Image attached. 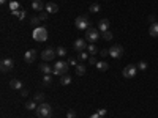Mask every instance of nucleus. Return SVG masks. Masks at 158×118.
Listing matches in <instances>:
<instances>
[{
    "label": "nucleus",
    "instance_id": "obj_39",
    "mask_svg": "<svg viewBox=\"0 0 158 118\" xmlns=\"http://www.w3.org/2000/svg\"><path fill=\"white\" fill-rule=\"evenodd\" d=\"M27 94H29V91H27V90H22V96H24V98H25V96H27Z\"/></svg>",
    "mask_w": 158,
    "mask_h": 118
},
{
    "label": "nucleus",
    "instance_id": "obj_25",
    "mask_svg": "<svg viewBox=\"0 0 158 118\" xmlns=\"http://www.w3.org/2000/svg\"><path fill=\"white\" fill-rule=\"evenodd\" d=\"M90 13H98V11L101 10V7H100V5L98 3H92V5H90Z\"/></svg>",
    "mask_w": 158,
    "mask_h": 118
},
{
    "label": "nucleus",
    "instance_id": "obj_23",
    "mask_svg": "<svg viewBox=\"0 0 158 118\" xmlns=\"http://www.w3.org/2000/svg\"><path fill=\"white\" fill-rule=\"evenodd\" d=\"M11 13H13V16H18L21 21L25 19V11H24V10H22V11H19V10H18V11H11Z\"/></svg>",
    "mask_w": 158,
    "mask_h": 118
},
{
    "label": "nucleus",
    "instance_id": "obj_38",
    "mask_svg": "<svg viewBox=\"0 0 158 118\" xmlns=\"http://www.w3.org/2000/svg\"><path fill=\"white\" fill-rule=\"evenodd\" d=\"M108 54H109V50H106V49H103V50H101V57H106Z\"/></svg>",
    "mask_w": 158,
    "mask_h": 118
},
{
    "label": "nucleus",
    "instance_id": "obj_35",
    "mask_svg": "<svg viewBox=\"0 0 158 118\" xmlns=\"http://www.w3.org/2000/svg\"><path fill=\"white\" fill-rule=\"evenodd\" d=\"M106 114H108V110H106V109H100V110H98V115H100V117H104Z\"/></svg>",
    "mask_w": 158,
    "mask_h": 118
},
{
    "label": "nucleus",
    "instance_id": "obj_33",
    "mask_svg": "<svg viewBox=\"0 0 158 118\" xmlns=\"http://www.w3.org/2000/svg\"><path fill=\"white\" fill-rule=\"evenodd\" d=\"M66 117H68V118H76V112H75V110H68Z\"/></svg>",
    "mask_w": 158,
    "mask_h": 118
},
{
    "label": "nucleus",
    "instance_id": "obj_14",
    "mask_svg": "<svg viewBox=\"0 0 158 118\" xmlns=\"http://www.w3.org/2000/svg\"><path fill=\"white\" fill-rule=\"evenodd\" d=\"M40 69H41V71L44 72V74H54V68H51L48 61H44V63L40 65Z\"/></svg>",
    "mask_w": 158,
    "mask_h": 118
},
{
    "label": "nucleus",
    "instance_id": "obj_15",
    "mask_svg": "<svg viewBox=\"0 0 158 118\" xmlns=\"http://www.w3.org/2000/svg\"><path fill=\"white\" fill-rule=\"evenodd\" d=\"M149 35L157 38L158 36V22H152L150 27H149Z\"/></svg>",
    "mask_w": 158,
    "mask_h": 118
},
{
    "label": "nucleus",
    "instance_id": "obj_4",
    "mask_svg": "<svg viewBox=\"0 0 158 118\" xmlns=\"http://www.w3.org/2000/svg\"><path fill=\"white\" fill-rule=\"evenodd\" d=\"M75 25H76L78 30H89V19L86 16H79L75 21Z\"/></svg>",
    "mask_w": 158,
    "mask_h": 118
},
{
    "label": "nucleus",
    "instance_id": "obj_8",
    "mask_svg": "<svg viewBox=\"0 0 158 118\" xmlns=\"http://www.w3.org/2000/svg\"><path fill=\"white\" fill-rule=\"evenodd\" d=\"M98 32H100V30H97V29H89V30H86V41L95 43V41H97V39L100 38Z\"/></svg>",
    "mask_w": 158,
    "mask_h": 118
},
{
    "label": "nucleus",
    "instance_id": "obj_5",
    "mask_svg": "<svg viewBox=\"0 0 158 118\" xmlns=\"http://www.w3.org/2000/svg\"><path fill=\"white\" fill-rule=\"evenodd\" d=\"M13 66H14L13 58H3L2 63H0V71L5 74V72H10L11 69H13Z\"/></svg>",
    "mask_w": 158,
    "mask_h": 118
},
{
    "label": "nucleus",
    "instance_id": "obj_11",
    "mask_svg": "<svg viewBox=\"0 0 158 118\" xmlns=\"http://www.w3.org/2000/svg\"><path fill=\"white\" fill-rule=\"evenodd\" d=\"M37 58V50L35 49H30V50H27V52L24 54V61L25 63H33Z\"/></svg>",
    "mask_w": 158,
    "mask_h": 118
},
{
    "label": "nucleus",
    "instance_id": "obj_19",
    "mask_svg": "<svg viewBox=\"0 0 158 118\" xmlns=\"http://www.w3.org/2000/svg\"><path fill=\"white\" fill-rule=\"evenodd\" d=\"M70 83H71V76L70 74L60 76V85H70Z\"/></svg>",
    "mask_w": 158,
    "mask_h": 118
},
{
    "label": "nucleus",
    "instance_id": "obj_20",
    "mask_svg": "<svg viewBox=\"0 0 158 118\" xmlns=\"http://www.w3.org/2000/svg\"><path fill=\"white\" fill-rule=\"evenodd\" d=\"M86 72H87V69H86V65L79 63V65L76 66V74H78V76H84Z\"/></svg>",
    "mask_w": 158,
    "mask_h": 118
},
{
    "label": "nucleus",
    "instance_id": "obj_34",
    "mask_svg": "<svg viewBox=\"0 0 158 118\" xmlns=\"http://www.w3.org/2000/svg\"><path fill=\"white\" fill-rule=\"evenodd\" d=\"M89 63H90V65H97L98 61H97V58H95L93 55H92V57H89Z\"/></svg>",
    "mask_w": 158,
    "mask_h": 118
},
{
    "label": "nucleus",
    "instance_id": "obj_7",
    "mask_svg": "<svg viewBox=\"0 0 158 118\" xmlns=\"http://www.w3.org/2000/svg\"><path fill=\"white\" fill-rule=\"evenodd\" d=\"M109 55H111L112 58H116V60L122 58V55H123V47L120 46V44H116V46H112V47L109 49Z\"/></svg>",
    "mask_w": 158,
    "mask_h": 118
},
{
    "label": "nucleus",
    "instance_id": "obj_42",
    "mask_svg": "<svg viewBox=\"0 0 158 118\" xmlns=\"http://www.w3.org/2000/svg\"><path fill=\"white\" fill-rule=\"evenodd\" d=\"M100 118H101V117H100Z\"/></svg>",
    "mask_w": 158,
    "mask_h": 118
},
{
    "label": "nucleus",
    "instance_id": "obj_1",
    "mask_svg": "<svg viewBox=\"0 0 158 118\" xmlns=\"http://www.w3.org/2000/svg\"><path fill=\"white\" fill-rule=\"evenodd\" d=\"M35 114H37L38 118H51L52 117V107H51L49 104H46V103H41L37 107Z\"/></svg>",
    "mask_w": 158,
    "mask_h": 118
},
{
    "label": "nucleus",
    "instance_id": "obj_3",
    "mask_svg": "<svg viewBox=\"0 0 158 118\" xmlns=\"http://www.w3.org/2000/svg\"><path fill=\"white\" fill-rule=\"evenodd\" d=\"M68 61H63V60H59V61H55V65H54V74H57V76H63L66 74V71H68Z\"/></svg>",
    "mask_w": 158,
    "mask_h": 118
},
{
    "label": "nucleus",
    "instance_id": "obj_9",
    "mask_svg": "<svg viewBox=\"0 0 158 118\" xmlns=\"http://www.w3.org/2000/svg\"><path fill=\"white\" fill-rule=\"evenodd\" d=\"M55 54H57V52H55L52 47H48V49H44L43 52H41V58H43L44 61H48V63H49L51 60H54V58H55Z\"/></svg>",
    "mask_w": 158,
    "mask_h": 118
},
{
    "label": "nucleus",
    "instance_id": "obj_22",
    "mask_svg": "<svg viewBox=\"0 0 158 118\" xmlns=\"http://www.w3.org/2000/svg\"><path fill=\"white\" fill-rule=\"evenodd\" d=\"M87 52H89L90 55H95V54L98 52V47L95 46L93 43H90V44H87Z\"/></svg>",
    "mask_w": 158,
    "mask_h": 118
},
{
    "label": "nucleus",
    "instance_id": "obj_17",
    "mask_svg": "<svg viewBox=\"0 0 158 118\" xmlns=\"http://www.w3.org/2000/svg\"><path fill=\"white\" fill-rule=\"evenodd\" d=\"M10 88L11 90H22V82L18 80V79H13V80H10Z\"/></svg>",
    "mask_w": 158,
    "mask_h": 118
},
{
    "label": "nucleus",
    "instance_id": "obj_29",
    "mask_svg": "<svg viewBox=\"0 0 158 118\" xmlns=\"http://www.w3.org/2000/svg\"><path fill=\"white\" fill-rule=\"evenodd\" d=\"M138 69H141V71H145V69H147V63H145L144 60H141L139 63H138Z\"/></svg>",
    "mask_w": 158,
    "mask_h": 118
},
{
    "label": "nucleus",
    "instance_id": "obj_12",
    "mask_svg": "<svg viewBox=\"0 0 158 118\" xmlns=\"http://www.w3.org/2000/svg\"><path fill=\"white\" fill-rule=\"evenodd\" d=\"M98 30H100L101 33L108 32V30H109V21H108V19H101V21L98 22Z\"/></svg>",
    "mask_w": 158,
    "mask_h": 118
},
{
    "label": "nucleus",
    "instance_id": "obj_40",
    "mask_svg": "<svg viewBox=\"0 0 158 118\" xmlns=\"http://www.w3.org/2000/svg\"><path fill=\"white\" fill-rule=\"evenodd\" d=\"M92 118H100V115H98V112H97V114H93V115H92Z\"/></svg>",
    "mask_w": 158,
    "mask_h": 118
},
{
    "label": "nucleus",
    "instance_id": "obj_36",
    "mask_svg": "<svg viewBox=\"0 0 158 118\" xmlns=\"http://www.w3.org/2000/svg\"><path fill=\"white\" fill-rule=\"evenodd\" d=\"M38 18L41 19V21H46V19H48V13H41V14L38 16Z\"/></svg>",
    "mask_w": 158,
    "mask_h": 118
},
{
    "label": "nucleus",
    "instance_id": "obj_37",
    "mask_svg": "<svg viewBox=\"0 0 158 118\" xmlns=\"http://www.w3.org/2000/svg\"><path fill=\"white\" fill-rule=\"evenodd\" d=\"M68 65H71V66H78V61H76L75 58H70V61H68Z\"/></svg>",
    "mask_w": 158,
    "mask_h": 118
},
{
    "label": "nucleus",
    "instance_id": "obj_13",
    "mask_svg": "<svg viewBox=\"0 0 158 118\" xmlns=\"http://www.w3.org/2000/svg\"><path fill=\"white\" fill-rule=\"evenodd\" d=\"M44 10L48 11V13H51V14H55L59 11V7L55 3H52V2H48L46 3V7H44Z\"/></svg>",
    "mask_w": 158,
    "mask_h": 118
},
{
    "label": "nucleus",
    "instance_id": "obj_18",
    "mask_svg": "<svg viewBox=\"0 0 158 118\" xmlns=\"http://www.w3.org/2000/svg\"><path fill=\"white\" fill-rule=\"evenodd\" d=\"M95 66H97V69H98V71H108V69H109L108 61H104V60H100Z\"/></svg>",
    "mask_w": 158,
    "mask_h": 118
},
{
    "label": "nucleus",
    "instance_id": "obj_16",
    "mask_svg": "<svg viewBox=\"0 0 158 118\" xmlns=\"http://www.w3.org/2000/svg\"><path fill=\"white\" fill-rule=\"evenodd\" d=\"M44 7H46V5H44L41 0H33V2H32V8L35 11H43Z\"/></svg>",
    "mask_w": 158,
    "mask_h": 118
},
{
    "label": "nucleus",
    "instance_id": "obj_21",
    "mask_svg": "<svg viewBox=\"0 0 158 118\" xmlns=\"http://www.w3.org/2000/svg\"><path fill=\"white\" fill-rule=\"evenodd\" d=\"M37 107H38V103H37L35 99L29 101V103H25V109H27V110H37Z\"/></svg>",
    "mask_w": 158,
    "mask_h": 118
},
{
    "label": "nucleus",
    "instance_id": "obj_32",
    "mask_svg": "<svg viewBox=\"0 0 158 118\" xmlns=\"http://www.w3.org/2000/svg\"><path fill=\"white\" fill-rule=\"evenodd\" d=\"M35 101H37V103H43V101H44V94L43 93H38L37 96H35Z\"/></svg>",
    "mask_w": 158,
    "mask_h": 118
},
{
    "label": "nucleus",
    "instance_id": "obj_28",
    "mask_svg": "<svg viewBox=\"0 0 158 118\" xmlns=\"http://www.w3.org/2000/svg\"><path fill=\"white\" fill-rule=\"evenodd\" d=\"M55 52H57L59 57H65V55H66V49L60 46V47H57V50H55Z\"/></svg>",
    "mask_w": 158,
    "mask_h": 118
},
{
    "label": "nucleus",
    "instance_id": "obj_26",
    "mask_svg": "<svg viewBox=\"0 0 158 118\" xmlns=\"http://www.w3.org/2000/svg\"><path fill=\"white\" fill-rule=\"evenodd\" d=\"M43 83H44V85H51V83H52V77H51V74H44Z\"/></svg>",
    "mask_w": 158,
    "mask_h": 118
},
{
    "label": "nucleus",
    "instance_id": "obj_41",
    "mask_svg": "<svg viewBox=\"0 0 158 118\" xmlns=\"http://www.w3.org/2000/svg\"><path fill=\"white\" fill-rule=\"evenodd\" d=\"M7 2H8V0H0V3H2V5H5Z\"/></svg>",
    "mask_w": 158,
    "mask_h": 118
},
{
    "label": "nucleus",
    "instance_id": "obj_24",
    "mask_svg": "<svg viewBox=\"0 0 158 118\" xmlns=\"http://www.w3.org/2000/svg\"><path fill=\"white\" fill-rule=\"evenodd\" d=\"M40 22H41L40 18H32L30 19V25L33 27V29H37V27H40Z\"/></svg>",
    "mask_w": 158,
    "mask_h": 118
},
{
    "label": "nucleus",
    "instance_id": "obj_30",
    "mask_svg": "<svg viewBox=\"0 0 158 118\" xmlns=\"http://www.w3.org/2000/svg\"><path fill=\"white\" fill-rule=\"evenodd\" d=\"M112 36H114V35H112V33H111L109 30L103 33V39H106V41H111V39H112Z\"/></svg>",
    "mask_w": 158,
    "mask_h": 118
},
{
    "label": "nucleus",
    "instance_id": "obj_6",
    "mask_svg": "<svg viewBox=\"0 0 158 118\" xmlns=\"http://www.w3.org/2000/svg\"><path fill=\"white\" fill-rule=\"evenodd\" d=\"M136 72H138V66H134V65H128L123 68V77L125 79H133L134 76H136Z\"/></svg>",
    "mask_w": 158,
    "mask_h": 118
},
{
    "label": "nucleus",
    "instance_id": "obj_10",
    "mask_svg": "<svg viewBox=\"0 0 158 118\" xmlns=\"http://www.w3.org/2000/svg\"><path fill=\"white\" fill-rule=\"evenodd\" d=\"M73 49L76 50V52H84V50L87 49V44H86V39L79 38L75 41V46H73Z\"/></svg>",
    "mask_w": 158,
    "mask_h": 118
},
{
    "label": "nucleus",
    "instance_id": "obj_2",
    "mask_svg": "<svg viewBox=\"0 0 158 118\" xmlns=\"http://www.w3.org/2000/svg\"><path fill=\"white\" fill-rule=\"evenodd\" d=\"M33 39L35 41H40V43H43V41H46L48 39V30L44 29V27H37V29H33Z\"/></svg>",
    "mask_w": 158,
    "mask_h": 118
},
{
    "label": "nucleus",
    "instance_id": "obj_27",
    "mask_svg": "<svg viewBox=\"0 0 158 118\" xmlns=\"http://www.w3.org/2000/svg\"><path fill=\"white\" fill-rule=\"evenodd\" d=\"M89 57H90V54L87 52V50H84V52H79V60H89Z\"/></svg>",
    "mask_w": 158,
    "mask_h": 118
},
{
    "label": "nucleus",
    "instance_id": "obj_31",
    "mask_svg": "<svg viewBox=\"0 0 158 118\" xmlns=\"http://www.w3.org/2000/svg\"><path fill=\"white\" fill-rule=\"evenodd\" d=\"M10 8L13 11H18L19 10V3L18 2H10Z\"/></svg>",
    "mask_w": 158,
    "mask_h": 118
}]
</instances>
